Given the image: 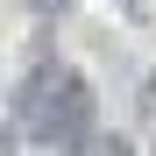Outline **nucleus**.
I'll use <instances>...</instances> for the list:
<instances>
[{"label": "nucleus", "mask_w": 156, "mask_h": 156, "mask_svg": "<svg viewBox=\"0 0 156 156\" xmlns=\"http://www.w3.org/2000/svg\"><path fill=\"white\" fill-rule=\"evenodd\" d=\"M0 156H14V142H7V135H0Z\"/></svg>", "instance_id": "obj_2"}, {"label": "nucleus", "mask_w": 156, "mask_h": 156, "mask_svg": "<svg viewBox=\"0 0 156 156\" xmlns=\"http://www.w3.org/2000/svg\"><path fill=\"white\" fill-rule=\"evenodd\" d=\"M85 128H92V92H85V78L78 71H36L29 78V92H21V135H29L36 149L50 156H71L78 142H85Z\"/></svg>", "instance_id": "obj_1"}, {"label": "nucleus", "mask_w": 156, "mask_h": 156, "mask_svg": "<svg viewBox=\"0 0 156 156\" xmlns=\"http://www.w3.org/2000/svg\"><path fill=\"white\" fill-rule=\"evenodd\" d=\"M114 156H121V142H114Z\"/></svg>", "instance_id": "obj_3"}]
</instances>
